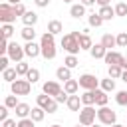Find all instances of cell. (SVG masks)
<instances>
[{"label":"cell","mask_w":127,"mask_h":127,"mask_svg":"<svg viewBox=\"0 0 127 127\" xmlns=\"http://www.w3.org/2000/svg\"><path fill=\"white\" fill-rule=\"evenodd\" d=\"M14 12H16V16H20V18H22L28 10H26V6H24L22 2H18V4H14Z\"/></svg>","instance_id":"obj_41"},{"label":"cell","mask_w":127,"mask_h":127,"mask_svg":"<svg viewBox=\"0 0 127 127\" xmlns=\"http://www.w3.org/2000/svg\"><path fill=\"white\" fill-rule=\"evenodd\" d=\"M42 46V58L44 60H54L58 50H56V44H40Z\"/></svg>","instance_id":"obj_14"},{"label":"cell","mask_w":127,"mask_h":127,"mask_svg":"<svg viewBox=\"0 0 127 127\" xmlns=\"http://www.w3.org/2000/svg\"><path fill=\"white\" fill-rule=\"evenodd\" d=\"M64 2H65V4H69V2H71V0H64Z\"/></svg>","instance_id":"obj_57"},{"label":"cell","mask_w":127,"mask_h":127,"mask_svg":"<svg viewBox=\"0 0 127 127\" xmlns=\"http://www.w3.org/2000/svg\"><path fill=\"white\" fill-rule=\"evenodd\" d=\"M14 20H16L14 4H10V2H2V4H0V22H2V24H12Z\"/></svg>","instance_id":"obj_5"},{"label":"cell","mask_w":127,"mask_h":127,"mask_svg":"<svg viewBox=\"0 0 127 127\" xmlns=\"http://www.w3.org/2000/svg\"><path fill=\"white\" fill-rule=\"evenodd\" d=\"M97 119L101 125H113V123H117V113L113 109H109L107 105H103L97 109Z\"/></svg>","instance_id":"obj_4"},{"label":"cell","mask_w":127,"mask_h":127,"mask_svg":"<svg viewBox=\"0 0 127 127\" xmlns=\"http://www.w3.org/2000/svg\"><path fill=\"white\" fill-rule=\"evenodd\" d=\"M8 109H10V107H6V105L0 107V121H6V119H8Z\"/></svg>","instance_id":"obj_45"},{"label":"cell","mask_w":127,"mask_h":127,"mask_svg":"<svg viewBox=\"0 0 127 127\" xmlns=\"http://www.w3.org/2000/svg\"><path fill=\"white\" fill-rule=\"evenodd\" d=\"M36 103H38L40 107H44L48 113H56V111H58V101H56V97H52V95H48V93H44V91H42V95L36 97Z\"/></svg>","instance_id":"obj_2"},{"label":"cell","mask_w":127,"mask_h":127,"mask_svg":"<svg viewBox=\"0 0 127 127\" xmlns=\"http://www.w3.org/2000/svg\"><path fill=\"white\" fill-rule=\"evenodd\" d=\"M107 52H109V50H105V46L99 42V44H93V46H91V50H89V56H91L93 60H103Z\"/></svg>","instance_id":"obj_12"},{"label":"cell","mask_w":127,"mask_h":127,"mask_svg":"<svg viewBox=\"0 0 127 127\" xmlns=\"http://www.w3.org/2000/svg\"><path fill=\"white\" fill-rule=\"evenodd\" d=\"M123 67L121 65H107V73H109V77H113V79H121V75H123Z\"/></svg>","instance_id":"obj_29"},{"label":"cell","mask_w":127,"mask_h":127,"mask_svg":"<svg viewBox=\"0 0 127 127\" xmlns=\"http://www.w3.org/2000/svg\"><path fill=\"white\" fill-rule=\"evenodd\" d=\"M117 46L119 48H127V32H119L117 34Z\"/></svg>","instance_id":"obj_40"},{"label":"cell","mask_w":127,"mask_h":127,"mask_svg":"<svg viewBox=\"0 0 127 127\" xmlns=\"http://www.w3.org/2000/svg\"><path fill=\"white\" fill-rule=\"evenodd\" d=\"M79 46H81V50H91L93 42H91L89 34H83V32H81V38H79Z\"/></svg>","instance_id":"obj_32"},{"label":"cell","mask_w":127,"mask_h":127,"mask_svg":"<svg viewBox=\"0 0 127 127\" xmlns=\"http://www.w3.org/2000/svg\"><path fill=\"white\" fill-rule=\"evenodd\" d=\"M77 64H79V60H77V56H73V54H67V56L64 58V65H67L69 69L77 67Z\"/></svg>","instance_id":"obj_31"},{"label":"cell","mask_w":127,"mask_h":127,"mask_svg":"<svg viewBox=\"0 0 127 127\" xmlns=\"http://www.w3.org/2000/svg\"><path fill=\"white\" fill-rule=\"evenodd\" d=\"M107 101H109V95H107V91H103V89H95V105L97 107H103V105H107Z\"/></svg>","instance_id":"obj_17"},{"label":"cell","mask_w":127,"mask_h":127,"mask_svg":"<svg viewBox=\"0 0 127 127\" xmlns=\"http://www.w3.org/2000/svg\"><path fill=\"white\" fill-rule=\"evenodd\" d=\"M67 97H69V93H67L65 89H62V91L56 95V101H58V103H67Z\"/></svg>","instance_id":"obj_42"},{"label":"cell","mask_w":127,"mask_h":127,"mask_svg":"<svg viewBox=\"0 0 127 127\" xmlns=\"http://www.w3.org/2000/svg\"><path fill=\"white\" fill-rule=\"evenodd\" d=\"M77 81H79V87H83V89H97L101 79H97L93 73H83V75H79Z\"/></svg>","instance_id":"obj_8"},{"label":"cell","mask_w":127,"mask_h":127,"mask_svg":"<svg viewBox=\"0 0 127 127\" xmlns=\"http://www.w3.org/2000/svg\"><path fill=\"white\" fill-rule=\"evenodd\" d=\"M64 89H65L69 95H73V93H77V89H79V81H77V79H67V81H64Z\"/></svg>","instance_id":"obj_27"},{"label":"cell","mask_w":127,"mask_h":127,"mask_svg":"<svg viewBox=\"0 0 127 127\" xmlns=\"http://www.w3.org/2000/svg\"><path fill=\"white\" fill-rule=\"evenodd\" d=\"M101 44L105 46V50H111V48H115V46H117V36H113V34H103Z\"/></svg>","instance_id":"obj_23"},{"label":"cell","mask_w":127,"mask_h":127,"mask_svg":"<svg viewBox=\"0 0 127 127\" xmlns=\"http://www.w3.org/2000/svg\"><path fill=\"white\" fill-rule=\"evenodd\" d=\"M115 16H127V4L125 2H117L115 4Z\"/></svg>","instance_id":"obj_38"},{"label":"cell","mask_w":127,"mask_h":127,"mask_svg":"<svg viewBox=\"0 0 127 127\" xmlns=\"http://www.w3.org/2000/svg\"><path fill=\"white\" fill-rule=\"evenodd\" d=\"M79 38H81V32H77V30H73V32H69V34H64V38H62V48L67 52V54H79L81 52V46H79Z\"/></svg>","instance_id":"obj_1"},{"label":"cell","mask_w":127,"mask_h":127,"mask_svg":"<svg viewBox=\"0 0 127 127\" xmlns=\"http://www.w3.org/2000/svg\"><path fill=\"white\" fill-rule=\"evenodd\" d=\"M20 36H22L26 42H34V40H36V30H34V26H24L22 32H20Z\"/></svg>","instance_id":"obj_22"},{"label":"cell","mask_w":127,"mask_h":127,"mask_svg":"<svg viewBox=\"0 0 127 127\" xmlns=\"http://www.w3.org/2000/svg\"><path fill=\"white\" fill-rule=\"evenodd\" d=\"M62 89H64V87H62L58 81H44V85H42V91L48 93V95H52V97H56Z\"/></svg>","instance_id":"obj_10"},{"label":"cell","mask_w":127,"mask_h":127,"mask_svg":"<svg viewBox=\"0 0 127 127\" xmlns=\"http://www.w3.org/2000/svg\"><path fill=\"white\" fill-rule=\"evenodd\" d=\"M56 77L62 79V81H67V79H71V69H69L67 65H60V67L56 69Z\"/></svg>","instance_id":"obj_20"},{"label":"cell","mask_w":127,"mask_h":127,"mask_svg":"<svg viewBox=\"0 0 127 127\" xmlns=\"http://www.w3.org/2000/svg\"><path fill=\"white\" fill-rule=\"evenodd\" d=\"M81 103L83 105H95V89H85L81 93Z\"/></svg>","instance_id":"obj_21"},{"label":"cell","mask_w":127,"mask_h":127,"mask_svg":"<svg viewBox=\"0 0 127 127\" xmlns=\"http://www.w3.org/2000/svg\"><path fill=\"white\" fill-rule=\"evenodd\" d=\"M14 111H16V117H18V119H24V117H30L32 107H30L28 103H22V101H20V103L16 105V109H14Z\"/></svg>","instance_id":"obj_16"},{"label":"cell","mask_w":127,"mask_h":127,"mask_svg":"<svg viewBox=\"0 0 127 127\" xmlns=\"http://www.w3.org/2000/svg\"><path fill=\"white\" fill-rule=\"evenodd\" d=\"M24 52H26V56L28 58H38V56H42V46L40 44H36V42H26V46H24Z\"/></svg>","instance_id":"obj_9"},{"label":"cell","mask_w":127,"mask_h":127,"mask_svg":"<svg viewBox=\"0 0 127 127\" xmlns=\"http://www.w3.org/2000/svg\"><path fill=\"white\" fill-rule=\"evenodd\" d=\"M34 4H36L38 8H46V6L50 4V0H34Z\"/></svg>","instance_id":"obj_47"},{"label":"cell","mask_w":127,"mask_h":127,"mask_svg":"<svg viewBox=\"0 0 127 127\" xmlns=\"http://www.w3.org/2000/svg\"><path fill=\"white\" fill-rule=\"evenodd\" d=\"M30 117H32L36 123H40V121H44V117H46V109H44V107H40V105H36V107H32Z\"/></svg>","instance_id":"obj_24"},{"label":"cell","mask_w":127,"mask_h":127,"mask_svg":"<svg viewBox=\"0 0 127 127\" xmlns=\"http://www.w3.org/2000/svg\"><path fill=\"white\" fill-rule=\"evenodd\" d=\"M48 32H52L54 36H58L60 32H64L62 22H60V20H50V22H48Z\"/></svg>","instance_id":"obj_28"},{"label":"cell","mask_w":127,"mask_h":127,"mask_svg":"<svg viewBox=\"0 0 127 127\" xmlns=\"http://www.w3.org/2000/svg\"><path fill=\"white\" fill-rule=\"evenodd\" d=\"M8 62H10V58H8V56H2V58H0V71L8 69Z\"/></svg>","instance_id":"obj_44"},{"label":"cell","mask_w":127,"mask_h":127,"mask_svg":"<svg viewBox=\"0 0 127 127\" xmlns=\"http://www.w3.org/2000/svg\"><path fill=\"white\" fill-rule=\"evenodd\" d=\"M109 2H111V0H97L99 6H109Z\"/></svg>","instance_id":"obj_49"},{"label":"cell","mask_w":127,"mask_h":127,"mask_svg":"<svg viewBox=\"0 0 127 127\" xmlns=\"http://www.w3.org/2000/svg\"><path fill=\"white\" fill-rule=\"evenodd\" d=\"M0 32H2V38H12V34H14V26L12 24H2V28H0Z\"/></svg>","instance_id":"obj_37"},{"label":"cell","mask_w":127,"mask_h":127,"mask_svg":"<svg viewBox=\"0 0 127 127\" xmlns=\"http://www.w3.org/2000/svg\"><path fill=\"white\" fill-rule=\"evenodd\" d=\"M8 46H10L8 38H2V42H0V54H2V56H6V54H8Z\"/></svg>","instance_id":"obj_43"},{"label":"cell","mask_w":127,"mask_h":127,"mask_svg":"<svg viewBox=\"0 0 127 127\" xmlns=\"http://www.w3.org/2000/svg\"><path fill=\"white\" fill-rule=\"evenodd\" d=\"M123 58H125V56H121L119 52H113V50H109V52L105 54V58H103V60H105V64H107V65H121Z\"/></svg>","instance_id":"obj_11"},{"label":"cell","mask_w":127,"mask_h":127,"mask_svg":"<svg viewBox=\"0 0 127 127\" xmlns=\"http://www.w3.org/2000/svg\"><path fill=\"white\" fill-rule=\"evenodd\" d=\"M26 79H28L30 83H36V81H40V69H36V67H30V71L26 73Z\"/></svg>","instance_id":"obj_33"},{"label":"cell","mask_w":127,"mask_h":127,"mask_svg":"<svg viewBox=\"0 0 127 127\" xmlns=\"http://www.w3.org/2000/svg\"><path fill=\"white\" fill-rule=\"evenodd\" d=\"M95 117H97V111L93 109V105H83L79 109V123L81 125H85V127L93 125L95 123Z\"/></svg>","instance_id":"obj_3"},{"label":"cell","mask_w":127,"mask_h":127,"mask_svg":"<svg viewBox=\"0 0 127 127\" xmlns=\"http://www.w3.org/2000/svg\"><path fill=\"white\" fill-rule=\"evenodd\" d=\"M18 127H36V121L32 117H24V119H18Z\"/></svg>","instance_id":"obj_39"},{"label":"cell","mask_w":127,"mask_h":127,"mask_svg":"<svg viewBox=\"0 0 127 127\" xmlns=\"http://www.w3.org/2000/svg\"><path fill=\"white\" fill-rule=\"evenodd\" d=\"M65 105H67V109H69V111H79V109H81V105H83V103H81V95H75V93H73V95H69Z\"/></svg>","instance_id":"obj_15"},{"label":"cell","mask_w":127,"mask_h":127,"mask_svg":"<svg viewBox=\"0 0 127 127\" xmlns=\"http://www.w3.org/2000/svg\"><path fill=\"white\" fill-rule=\"evenodd\" d=\"M12 62H22L24 60V56H26V52H24V46H20V44H16V42H10V46H8V54H6Z\"/></svg>","instance_id":"obj_7"},{"label":"cell","mask_w":127,"mask_h":127,"mask_svg":"<svg viewBox=\"0 0 127 127\" xmlns=\"http://www.w3.org/2000/svg\"><path fill=\"white\" fill-rule=\"evenodd\" d=\"M89 127H101V123H93V125H89Z\"/></svg>","instance_id":"obj_54"},{"label":"cell","mask_w":127,"mask_h":127,"mask_svg":"<svg viewBox=\"0 0 127 127\" xmlns=\"http://www.w3.org/2000/svg\"><path fill=\"white\" fill-rule=\"evenodd\" d=\"M103 22H105V20L99 16V12H93V14H89V16H87V24H89L91 28H99Z\"/></svg>","instance_id":"obj_25"},{"label":"cell","mask_w":127,"mask_h":127,"mask_svg":"<svg viewBox=\"0 0 127 127\" xmlns=\"http://www.w3.org/2000/svg\"><path fill=\"white\" fill-rule=\"evenodd\" d=\"M10 89H12L14 95H28V93L32 91V83H30L26 77H24V79H16V81L10 83Z\"/></svg>","instance_id":"obj_6"},{"label":"cell","mask_w":127,"mask_h":127,"mask_svg":"<svg viewBox=\"0 0 127 127\" xmlns=\"http://www.w3.org/2000/svg\"><path fill=\"white\" fill-rule=\"evenodd\" d=\"M16 71H18V75H24L26 77V73L30 71V65L22 60V62H16Z\"/></svg>","instance_id":"obj_34"},{"label":"cell","mask_w":127,"mask_h":127,"mask_svg":"<svg viewBox=\"0 0 127 127\" xmlns=\"http://www.w3.org/2000/svg\"><path fill=\"white\" fill-rule=\"evenodd\" d=\"M75 127H85V125H81V123H79V125H75Z\"/></svg>","instance_id":"obj_56"},{"label":"cell","mask_w":127,"mask_h":127,"mask_svg":"<svg viewBox=\"0 0 127 127\" xmlns=\"http://www.w3.org/2000/svg\"><path fill=\"white\" fill-rule=\"evenodd\" d=\"M115 101H117V105H121V107H127V91H117L115 93Z\"/></svg>","instance_id":"obj_36"},{"label":"cell","mask_w":127,"mask_h":127,"mask_svg":"<svg viewBox=\"0 0 127 127\" xmlns=\"http://www.w3.org/2000/svg\"><path fill=\"white\" fill-rule=\"evenodd\" d=\"M109 127H125V125H121V123H113V125H109Z\"/></svg>","instance_id":"obj_53"},{"label":"cell","mask_w":127,"mask_h":127,"mask_svg":"<svg viewBox=\"0 0 127 127\" xmlns=\"http://www.w3.org/2000/svg\"><path fill=\"white\" fill-rule=\"evenodd\" d=\"M2 79L8 81V83L16 81V79H18V71H16V67H8V69H4V71H2Z\"/></svg>","instance_id":"obj_26"},{"label":"cell","mask_w":127,"mask_h":127,"mask_svg":"<svg viewBox=\"0 0 127 127\" xmlns=\"http://www.w3.org/2000/svg\"><path fill=\"white\" fill-rule=\"evenodd\" d=\"M99 87L103 89V91H115V79L113 77H105V79H101L99 81Z\"/></svg>","instance_id":"obj_30"},{"label":"cell","mask_w":127,"mask_h":127,"mask_svg":"<svg viewBox=\"0 0 127 127\" xmlns=\"http://www.w3.org/2000/svg\"><path fill=\"white\" fill-rule=\"evenodd\" d=\"M6 2H10V4H18V2H22V0H6Z\"/></svg>","instance_id":"obj_52"},{"label":"cell","mask_w":127,"mask_h":127,"mask_svg":"<svg viewBox=\"0 0 127 127\" xmlns=\"http://www.w3.org/2000/svg\"><path fill=\"white\" fill-rule=\"evenodd\" d=\"M81 4H85V6H93V4H97V0H81Z\"/></svg>","instance_id":"obj_48"},{"label":"cell","mask_w":127,"mask_h":127,"mask_svg":"<svg viewBox=\"0 0 127 127\" xmlns=\"http://www.w3.org/2000/svg\"><path fill=\"white\" fill-rule=\"evenodd\" d=\"M50 127H62V125H58V123H54V125H50Z\"/></svg>","instance_id":"obj_55"},{"label":"cell","mask_w":127,"mask_h":127,"mask_svg":"<svg viewBox=\"0 0 127 127\" xmlns=\"http://www.w3.org/2000/svg\"><path fill=\"white\" fill-rule=\"evenodd\" d=\"M121 79H123V81H125V83H127V69H125V71H123V75H121Z\"/></svg>","instance_id":"obj_51"},{"label":"cell","mask_w":127,"mask_h":127,"mask_svg":"<svg viewBox=\"0 0 127 127\" xmlns=\"http://www.w3.org/2000/svg\"><path fill=\"white\" fill-rule=\"evenodd\" d=\"M20 101H18V95H6V99H4V105L6 107H10V109H16V105H18Z\"/></svg>","instance_id":"obj_35"},{"label":"cell","mask_w":127,"mask_h":127,"mask_svg":"<svg viewBox=\"0 0 127 127\" xmlns=\"http://www.w3.org/2000/svg\"><path fill=\"white\" fill-rule=\"evenodd\" d=\"M121 67H123V69H127V58H123V62H121Z\"/></svg>","instance_id":"obj_50"},{"label":"cell","mask_w":127,"mask_h":127,"mask_svg":"<svg viewBox=\"0 0 127 127\" xmlns=\"http://www.w3.org/2000/svg\"><path fill=\"white\" fill-rule=\"evenodd\" d=\"M85 8H87V6L81 4V2H79V4H71V6H69V16L75 18V20H79V18L85 16Z\"/></svg>","instance_id":"obj_13"},{"label":"cell","mask_w":127,"mask_h":127,"mask_svg":"<svg viewBox=\"0 0 127 127\" xmlns=\"http://www.w3.org/2000/svg\"><path fill=\"white\" fill-rule=\"evenodd\" d=\"M38 18H40V16H38L36 12L28 10V12L22 16V22H24V26H36V24H38Z\"/></svg>","instance_id":"obj_19"},{"label":"cell","mask_w":127,"mask_h":127,"mask_svg":"<svg viewBox=\"0 0 127 127\" xmlns=\"http://www.w3.org/2000/svg\"><path fill=\"white\" fill-rule=\"evenodd\" d=\"M99 16L103 18V20H111V18H115V6H99Z\"/></svg>","instance_id":"obj_18"},{"label":"cell","mask_w":127,"mask_h":127,"mask_svg":"<svg viewBox=\"0 0 127 127\" xmlns=\"http://www.w3.org/2000/svg\"><path fill=\"white\" fill-rule=\"evenodd\" d=\"M2 127H18V121L16 119H6V121H2Z\"/></svg>","instance_id":"obj_46"}]
</instances>
